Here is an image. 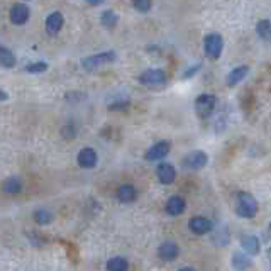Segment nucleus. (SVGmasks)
Here are the masks:
<instances>
[{
  "instance_id": "nucleus-31",
  "label": "nucleus",
  "mask_w": 271,
  "mask_h": 271,
  "mask_svg": "<svg viewBox=\"0 0 271 271\" xmlns=\"http://www.w3.org/2000/svg\"><path fill=\"white\" fill-rule=\"evenodd\" d=\"M268 259H269V263H271V247L268 249Z\"/></svg>"
},
{
  "instance_id": "nucleus-30",
  "label": "nucleus",
  "mask_w": 271,
  "mask_h": 271,
  "mask_svg": "<svg viewBox=\"0 0 271 271\" xmlns=\"http://www.w3.org/2000/svg\"><path fill=\"white\" fill-rule=\"evenodd\" d=\"M4 100H7V93L0 90V102H4Z\"/></svg>"
},
{
  "instance_id": "nucleus-8",
  "label": "nucleus",
  "mask_w": 271,
  "mask_h": 271,
  "mask_svg": "<svg viewBox=\"0 0 271 271\" xmlns=\"http://www.w3.org/2000/svg\"><path fill=\"white\" fill-rule=\"evenodd\" d=\"M170 149H171V144H170V143H166V141L156 143L154 146H151V148L148 149L146 160H148V161H160V160H163V158L168 156Z\"/></svg>"
},
{
  "instance_id": "nucleus-5",
  "label": "nucleus",
  "mask_w": 271,
  "mask_h": 271,
  "mask_svg": "<svg viewBox=\"0 0 271 271\" xmlns=\"http://www.w3.org/2000/svg\"><path fill=\"white\" fill-rule=\"evenodd\" d=\"M115 59V53L114 51H107V53H100V54H93L88 56L87 59H83V68L87 70H97L100 66H104L107 63H112Z\"/></svg>"
},
{
  "instance_id": "nucleus-15",
  "label": "nucleus",
  "mask_w": 271,
  "mask_h": 271,
  "mask_svg": "<svg viewBox=\"0 0 271 271\" xmlns=\"http://www.w3.org/2000/svg\"><path fill=\"white\" fill-rule=\"evenodd\" d=\"M78 165L82 168H93L97 165V153L92 148H83L78 154Z\"/></svg>"
},
{
  "instance_id": "nucleus-26",
  "label": "nucleus",
  "mask_w": 271,
  "mask_h": 271,
  "mask_svg": "<svg viewBox=\"0 0 271 271\" xmlns=\"http://www.w3.org/2000/svg\"><path fill=\"white\" fill-rule=\"evenodd\" d=\"M51 219H53V216H51L48 210H37L36 212V221L39 224H48Z\"/></svg>"
},
{
  "instance_id": "nucleus-4",
  "label": "nucleus",
  "mask_w": 271,
  "mask_h": 271,
  "mask_svg": "<svg viewBox=\"0 0 271 271\" xmlns=\"http://www.w3.org/2000/svg\"><path fill=\"white\" fill-rule=\"evenodd\" d=\"M139 82H141L143 85H148V87L165 85V83H166V73L163 72V70H158V68L146 70V72L139 77Z\"/></svg>"
},
{
  "instance_id": "nucleus-19",
  "label": "nucleus",
  "mask_w": 271,
  "mask_h": 271,
  "mask_svg": "<svg viewBox=\"0 0 271 271\" xmlns=\"http://www.w3.org/2000/svg\"><path fill=\"white\" fill-rule=\"evenodd\" d=\"M212 241L216 242L219 247L227 246L229 241H231V237H229V232H227V227L222 226L221 229H217V231L214 232V236H212Z\"/></svg>"
},
{
  "instance_id": "nucleus-7",
  "label": "nucleus",
  "mask_w": 271,
  "mask_h": 271,
  "mask_svg": "<svg viewBox=\"0 0 271 271\" xmlns=\"http://www.w3.org/2000/svg\"><path fill=\"white\" fill-rule=\"evenodd\" d=\"M188 229L193 232V234L204 236L212 231L214 224H212V221H209V219H205V217H191L188 221Z\"/></svg>"
},
{
  "instance_id": "nucleus-23",
  "label": "nucleus",
  "mask_w": 271,
  "mask_h": 271,
  "mask_svg": "<svg viewBox=\"0 0 271 271\" xmlns=\"http://www.w3.org/2000/svg\"><path fill=\"white\" fill-rule=\"evenodd\" d=\"M22 188V183L19 178H9L7 181H4V191L7 193H19Z\"/></svg>"
},
{
  "instance_id": "nucleus-29",
  "label": "nucleus",
  "mask_w": 271,
  "mask_h": 271,
  "mask_svg": "<svg viewBox=\"0 0 271 271\" xmlns=\"http://www.w3.org/2000/svg\"><path fill=\"white\" fill-rule=\"evenodd\" d=\"M88 4H92V6H99V4H102L104 0H87Z\"/></svg>"
},
{
  "instance_id": "nucleus-2",
  "label": "nucleus",
  "mask_w": 271,
  "mask_h": 271,
  "mask_svg": "<svg viewBox=\"0 0 271 271\" xmlns=\"http://www.w3.org/2000/svg\"><path fill=\"white\" fill-rule=\"evenodd\" d=\"M216 95H212V93H200L195 99V112H197L200 119H209L214 114V110H216Z\"/></svg>"
},
{
  "instance_id": "nucleus-32",
  "label": "nucleus",
  "mask_w": 271,
  "mask_h": 271,
  "mask_svg": "<svg viewBox=\"0 0 271 271\" xmlns=\"http://www.w3.org/2000/svg\"><path fill=\"white\" fill-rule=\"evenodd\" d=\"M269 231H271V224H269Z\"/></svg>"
},
{
  "instance_id": "nucleus-11",
  "label": "nucleus",
  "mask_w": 271,
  "mask_h": 271,
  "mask_svg": "<svg viewBox=\"0 0 271 271\" xmlns=\"http://www.w3.org/2000/svg\"><path fill=\"white\" fill-rule=\"evenodd\" d=\"M247 73H249V66H247V64H241V66H237L229 72V75L226 77V83L229 87H234L244 80L247 77Z\"/></svg>"
},
{
  "instance_id": "nucleus-9",
  "label": "nucleus",
  "mask_w": 271,
  "mask_h": 271,
  "mask_svg": "<svg viewBox=\"0 0 271 271\" xmlns=\"http://www.w3.org/2000/svg\"><path fill=\"white\" fill-rule=\"evenodd\" d=\"M156 175H158V180H160L163 185H171L173 181L176 180V170L170 163H161V165H158Z\"/></svg>"
},
{
  "instance_id": "nucleus-28",
  "label": "nucleus",
  "mask_w": 271,
  "mask_h": 271,
  "mask_svg": "<svg viewBox=\"0 0 271 271\" xmlns=\"http://www.w3.org/2000/svg\"><path fill=\"white\" fill-rule=\"evenodd\" d=\"M198 70H200V64H193V66H191V68H188V72H185V73H183V78H190L191 75H195V73L198 72Z\"/></svg>"
},
{
  "instance_id": "nucleus-24",
  "label": "nucleus",
  "mask_w": 271,
  "mask_h": 271,
  "mask_svg": "<svg viewBox=\"0 0 271 271\" xmlns=\"http://www.w3.org/2000/svg\"><path fill=\"white\" fill-rule=\"evenodd\" d=\"M102 24H104L105 27H109V29H112V27L117 24V16H115V12L105 11L104 14H102Z\"/></svg>"
},
{
  "instance_id": "nucleus-27",
  "label": "nucleus",
  "mask_w": 271,
  "mask_h": 271,
  "mask_svg": "<svg viewBox=\"0 0 271 271\" xmlns=\"http://www.w3.org/2000/svg\"><path fill=\"white\" fill-rule=\"evenodd\" d=\"M46 68H48V64L46 63H34V64H29L26 70L29 73H41V72H44Z\"/></svg>"
},
{
  "instance_id": "nucleus-20",
  "label": "nucleus",
  "mask_w": 271,
  "mask_h": 271,
  "mask_svg": "<svg viewBox=\"0 0 271 271\" xmlns=\"http://www.w3.org/2000/svg\"><path fill=\"white\" fill-rule=\"evenodd\" d=\"M127 268H129V263L122 256H115V258H112L109 263H107V269L110 271H125Z\"/></svg>"
},
{
  "instance_id": "nucleus-22",
  "label": "nucleus",
  "mask_w": 271,
  "mask_h": 271,
  "mask_svg": "<svg viewBox=\"0 0 271 271\" xmlns=\"http://www.w3.org/2000/svg\"><path fill=\"white\" fill-rule=\"evenodd\" d=\"M232 266L236 269H246L251 266V259L242 253H234V256H232Z\"/></svg>"
},
{
  "instance_id": "nucleus-18",
  "label": "nucleus",
  "mask_w": 271,
  "mask_h": 271,
  "mask_svg": "<svg viewBox=\"0 0 271 271\" xmlns=\"http://www.w3.org/2000/svg\"><path fill=\"white\" fill-rule=\"evenodd\" d=\"M256 32H258V36L263 41L271 43V22L268 19H263V21H259L258 24H256Z\"/></svg>"
},
{
  "instance_id": "nucleus-12",
  "label": "nucleus",
  "mask_w": 271,
  "mask_h": 271,
  "mask_svg": "<svg viewBox=\"0 0 271 271\" xmlns=\"http://www.w3.org/2000/svg\"><path fill=\"white\" fill-rule=\"evenodd\" d=\"M158 254H160V258L163 261H173V259L178 258L180 249H178V246H176L175 242L166 241V242H163V244L160 246V249H158Z\"/></svg>"
},
{
  "instance_id": "nucleus-16",
  "label": "nucleus",
  "mask_w": 271,
  "mask_h": 271,
  "mask_svg": "<svg viewBox=\"0 0 271 271\" xmlns=\"http://www.w3.org/2000/svg\"><path fill=\"white\" fill-rule=\"evenodd\" d=\"M61 27H63V16L59 12H53L46 19V29H48L49 34H58Z\"/></svg>"
},
{
  "instance_id": "nucleus-14",
  "label": "nucleus",
  "mask_w": 271,
  "mask_h": 271,
  "mask_svg": "<svg viewBox=\"0 0 271 271\" xmlns=\"http://www.w3.org/2000/svg\"><path fill=\"white\" fill-rule=\"evenodd\" d=\"M185 209H186L185 198L178 197V195L171 197V198L166 202V212L170 214V216H181V214L185 212Z\"/></svg>"
},
{
  "instance_id": "nucleus-10",
  "label": "nucleus",
  "mask_w": 271,
  "mask_h": 271,
  "mask_svg": "<svg viewBox=\"0 0 271 271\" xmlns=\"http://www.w3.org/2000/svg\"><path fill=\"white\" fill-rule=\"evenodd\" d=\"M241 246H242V249H244L246 253L251 254V256L259 254V251H261V242H259L258 237L253 236V234L242 236L241 237Z\"/></svg>"
},
{
  "instance_id": "nucleus-6",
  "label": "nucleus",
  "mask_w": 271,
  "mask_h": 271,
  "mask_svg": "<svg viewBox=\"0 0 271 271\" xmlns=\"http://www.w3.org/2000/svg\"><path fill=\"white\" fill-rule=\"evenodd\" d=\"M207 163H209V156L204 151H191L183 158V166L186 170H193V171L202 170Z\"/></svg>"
},
{
  "instance_id": "nucleus-25",
  "label": "nucleus",
  "mask_w": 271,
  "mask_h": 271,
  "mask_svg": "<svg viewBox=\"0 0 271 271\" xmlns=\"http://www.w3.org/2000/svg\"><path fill=\"white\" fill-rule=\"evenodd\" d=\"M134 9L139 12H148L151 9V0H134Z\"/></svg>"
},
{
  "instance_id": "nucleus-3",
  "label": "nucleus",
  "mask_w": 271,
  "mask_h": 271,
  "mask_svg": "<svg viewBox=\"0 0 271 271\" xmlns=\"http://www.w3.org/2000/svg\"><path fill=\"white\" fill-rule=\"evenodd\" d=\"M222 49H224V39L222 36L216 34H207L204 39V51H205V56L210 59H219L222 54Z\"/></svg>"
},
{
  "instance_id": "nucleus-17",
  "label": "nucleus",
  "mask_w": 271,
  "mask_h": 271,
  "mask_svg": "<svg viewBox=\"0 0 271 271\" xmlns=\"http://www.w3.org/2000/svg\"><path fill=\"white\" fill-rule=\"evenodd\" d=\"M136 188L132 185H122L119 188V191H117V197H119V200L120 202H124V204H129V202H134L136 200Z\"/></svg>"
},
{
  "instance_id": "nucleus-21",
  "label": "nucleus",
  "mask_w": 271,
  "mask_h": 271,
  "mask_svg": "<svg viewBox=\"0 0 271 271\" xmlns=\"http://www.w3.org/2000/svg\"><path fill=\"white\" fill-rule=\"evenodd\" d=\"M0 64H2L4 68L16 66V56H14L7 48H0Z\"/></svg>"
},
{
  "instance_id": "nucleus-13",
  "label": "nucleus",
  "mask_w": 271,
  "mask_h": 271,
  "mask_svg": "<svg viewBox=\"0 0 271 271\" xmlns=\"http://www.w3.org/2000/svg\"><path fill=\"white\" fill-rule=\"evenodd\" d=\"M27 19H29V9L24 4H16L12 9H11V21L14 24L21 26V24H26Z\"/></svg>"
},
{
  "instance_id": "nucleus-1",
  "label": "nucleus",
  "mask_w": 271,
  "mask_h": 271,
  "mask_svg": "<svg viewBox=\"0 0 271 271\" xmlns=\"http://www.w3.org/2000/svg\"><path fill=\"white\" fill-rule=\"evenodd\" d=\"M259 210L258 200H256L249 191H239L236 202V214L242 219H253L256 217Z\"/></svg>"
}]
</instances>
